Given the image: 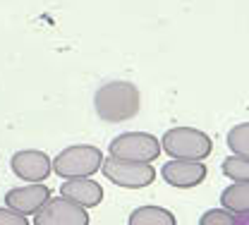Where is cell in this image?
Here are the masks:
<instances>
[{
	"label": "cell",
	"mask_w": 249,
	"mask_h": 225,
	"mask_svg": "<svg viewBox=\"0 0 249 225\" xmlns=\"http://www.w3.org/2000/svg\"><path fill=\"white\" fill-rule=\"evenodd\" d=\"M101 170L113 185L124 187V190H144V187L154 185L156 180V168L151 163L123 161V158H115V156L103 158Z\"/></svg>",
	"instance_id": "277c9868"
},
{
	"label": "cell",
	"mask_w": 249,
	"mask_h": 225,
	"mask_svg": "<svg viewBox=\"0 0 249 225\" xmlns=\"http://www.w3.org/2000/svg\"><path fill=\"white\" fill-rule=\"evenodd\" d=\"M60 196L84 208H93L103 201V187L91 177H74V180H65L60 185Z\"/></svg>",
	"instance_id": "30bf717a"
},
{
	"label": "cell",
	"mask_w": 249,
	"mask_h": 225,
	"mask_svg": "<svg viewBox=\"0 0 249 225\" xmlns=\"http://www.w3.org/2000/svg\"><path fill=\"white\" fill-rule=\"evenodd\" d=\"M51 190L43 185V182H29L24 187H12L5 194V206H10L12 211L22 213V216H29L41 211V206L51 199Z\"/></svg>",
	"instance_id": "9c48e42d"
},
{
	"label": "cell",
	"mask_w": 249,
	"mask_h": 225,
	"mask_svg": "<svg viewBox=\"0 0 249 225\" xmlns=\"http://www.w3.org/2000/svg\"><path fill=\"white\" fill-rule=\"evenodd\" d=\"M223 175L232 182H249V158H240V156H230L220 165Z\"/></svg>",
	"instance_id": "5bb4252c"
},
{
	"label": "cell",
	"mask_w": 249,
	"mask_h": 225,
	"mask_svg": "<svg viewBox=\"0 0 249 225\" xmlns=\"http://www.w3.org/2000/svg\"><path fill=\"white\" fill-rule=\"evenodd\" d=\"M89 221L87 208L65 196H51L34 213V225H89Z\"/></svg>",
	"instance_id": "8992f818"
},
{
	"label": "cell",
	"mask_w": 249,
	"mask_h": 225,
	"mask_svg": "<svg viewBox=\"0 0 249 225\" xmlns=\"http://www.w3.org/2000/svg\"><path fill=\"white\" fill-rule=\"evenodd\" d=\"M225 141H228V149L232 151V156L249 158V122L235 125V127L228 132Z\"/></svg>",
	"instance_id": "4fadbf2b"
},
{
	"label": "cell",
	"mask_w": 249,
	"mask_h": 225,
	"mask_svg": "<svg viewBox=\"0 0 249 225\" xmlns=\"http://www.w3.org/2000/svg\"><path fill=\"white\" fill-rule=\"evenodd\" d=\"M127 225H178L175 213L163 206H139L129 213Z\"/></svg>",
	"instance_id": "7c38bea8"
},
{
	"label": "cell",
	"mask_w": 249,
	"mask_h": 225,
	"mask_svg": "<svg viewBox=\"0 0 249 225\" xmlns=\"http://www.w3.org/2000/svg\"><path fill=\"white\" fill-rule=\"evenodd\" d=\"M0 225H29V221H27V216L12 211L10 206H5V208L0 206Z\"/></svg>",
	"instance_id": "2e32d148"
},
{
	"label": "cell",
	"mask_w": 249,
	"mask_h": 225,
	"mask_svg": "<svg viewBox=\"0 0 249 225\" xmlns=\"http://www.w3.org/2000/svg\"><path fill=\"white\" fill-rule=\"evenodd\" d=\"M160 149L178 161H204L213 151V141L196 127H173L163 134Z\"/></svg>",
	"instance_id": "7a4b0ae2"
},
{
	"label": "cell",
	"mask_w": 249,
	"mask_h": 225,
	"mask_svg": "<svg viewBox=\"0 0 249 225\" xmlns=\"http://www.w3.org/2000/svg\"><path fill=\"white\" fill-rule=\"evenodd\" d=\"M103 165V154L98 146L91 144H77L67 146L53 158V170L62 180H74V177H91Z\"/></svg>",
	"instance_id": "3957f363"
},
{
	"label": "cell",
	"mask_w": 249,
	"mask_h": 225,
	"mask_svg": "<svg viewBox=\"0 0 249 225\" xmlns=\"http://www.w3.org/2000/svg\"><path fill=\"white\" fill-rule=\"evenodd\" d=\"M139 89L127 79H113L96 89L93 110L103 122H124L139 113Z\"/></svg>",
	"instance_id": "6da1fadb"
},
{
	"label": "cell",
	"mask_w": 249,
	"mask_h": 225,
	"mask_svg": "<svg viewBox=\"0 0 249 225\" xmlns=\"http://www.w3.org/2000/svg\"><path fill=\"white\" fill-rule=\"evenodd\" d=\"M199 225H235V216L225 208H209L206 213H201Z\"/></svg>",
	"instance_id": "9a60e30c"
},
{
	"label": "cell",
	"mask_w": 249,
	"mask_h": 225,
	"mask_svg": "<svg viewBox=\"0 0 249 225\" xmlns=\"http://www.w3.org/2000/svg\"><path fill=\"white\" fill-rule=\"evenodd\" d=\"M220 206L232 216L249 213V182H232L220 192Z\"/></svg>",
	"instance_id": "8fae6325"
},
{
	"label": "cell",
	"mask_w": 249,
	"mask_h": 225,
	"mask_svg": "<svg viewBox=\"0 0 249 225\" xmlns=\"http://www.w3.org/2000/svg\"><path fill=\"white\" fill-rule=\"evenodd\" d=\"M209 170L204 161H168L160 168V177L175 190H192L206 180Z\"/></svg>",
	"instance_id": "ba28073f"
},
{
	"label": "cell",
	"mask_w": 249,
	"mask_h": 225,
	"mask_svg": "<svg viewBox=\"0 0 249 225\" xmlns=\"http://www.w3.org/2000/svg\"><path fill=\"white\" fill-rule=\"evenodd\" d=\"M235 225H249V213H240V218H235Z\"/></svg>",
	"instance_id": "e0dca14e"
},
{
	"label": "cell",
	"mask_w": 249,
	"mask_h": 225,
	"mask_svg": "<svg viewBox=\"0 0 249 225\" xmlns=\"http://www.w3.org/2000/svg\"><path fill=\"white\" fill-rule=\"evenodd\" d=\"M108 151L123 161L154 163L160 156V141L149 132H123L110 141Z\"/></svg>",
	"instance_id": "5b68a950"
},
{
	"label": "cell",
	"mask_w": 249,
	"mask_h": 225,
	"mask_svg": "<svg viewBox=\"0 0 249 225\" xmlns=\"http://www.w3.org/2000/svg\"><path fill=\"white\" fill-rule=\"evenodd\" d=\"M12 173L24 180V182H46V177L53 170V161L48 158V154L36 151V149H22L10 158Z\"/></svg>",
	"instance_id": "52a82bcc"
}]
</instances>
